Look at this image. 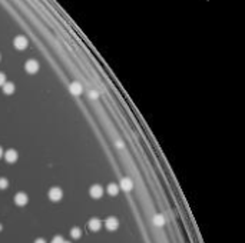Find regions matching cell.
Segmentation results:
<instances>
[{"label":"cell","instance_id":"cell-1","mask_svg":"<svg viewBox=\"0 0 245 243\" xmlns=\"http://www.w3.org/2000/svg\"><path fill=\"white\" fill-rule=\"evenodd\" d=\"M29 42H27V37L26 36H23V34H19V36H16L13 40V46L14 49H17V50H24L26 47H27Z\"/></svg>","mask_w":245,"mask_h":243},{"label":"cell","instance_id":"cell-2","mask_svg":"<svg viewBox=\"0 0 245 243\" xmlns=\"http://www.w3.org/2000/svg\"><path fill=\"white\" fill-rule=\"evenodd\" d=\"M24 70L27 72L29 75L38 73L39 72V63L34 60V59H30V60H27L26 63H24Z\"/></svg>","mask_w":245,"mask_h":243},{"label":"cell","instance_id":"cell-3","mask_svg":"<svg viewBox=\"0 0 245 243\" xmlns=\"http://www.w3.org/2000/svg\"><path fill=\"white\" fill-rule=\"evenodd\" d=\"M63 197V192H62V189H59V187H52L50 190H49V199L53 202H59Z\"/></svg>","mask_w":245,"mask_h":243},{"label":"cell","instance_id":"cell-4","mask_svg":"<svg viewBox=\"0 0 245 243\" xmlns=\"http://www.w3.org/2000/svg\"><path fill=\"white\" fill-rule=\"evenodd\" d=\"M105 226H106V229L108 230L113 232V230H116L119 227V222H118L116 217H108L106 222H105Z\"/></svg>","mask_w":245,"mask_h":243},{"label":"cell","instance_id":"cell-5","mask_svg":"<svg viewBox=\"0 0 245 243\" xmlns=\"http://www.w3.org/2000/svg\"><path fill=\"white\" fill-rule=\"evenodd\" d=\"M90 196L93 197V199H100L102 197V195H103V189L99 186V185H93V186L90 187Z\"/></svg>","mask_w":245,"mask_h":243},{"label":"cell","instance_id":"cell-6","mask_svg":"<svg viewBox=\"0 0 245 243\" xmlns=\"http://www.w3.org/2000/svg\"><path fill=\"white\" fill-rule=\"evenodd\" d=\"M27 195L26 193H23V192H20V193H17L16 196H14V203L17 206H24L26 203H27Z\"/></svg>","mask_w":245,"mask_h":243},{"label":"cell","instance_id":"cell-7","mask_svg":"<svg viewBox=\"0 0 245 243\" xmlns=\"http://www.w3.org/2000/svg\"><path fill=\"white\" fill-rule=\"evenodd\" d=\"M17 157H19V154H17V152L14 149H9L5 153V159L7 160L9 163H14V162L17 160Z\"/></svg>","mask_w":245,"mask_h":243},{"label":"cell","instance_id":"cell-8","mask_svg":"<svg viewBox=\"0 0 245 243\" xmlns=\"http://www.w3.org/2000/svg\"><path fill=\"white\" fill-rule=\"evenodd\" d=\"M69 90H70V93L75 94V96H79V94L83 92V89H82V84H80L79 82H73V83H70V86H69Z\"/></svg>","mask_w":245,"mask_h":243},{"label":"cell","instance_id":"cell-9","mask_svg":"<svg viewBox=\"0 0 245 243\" xmlns=\"http://www.w3.org/2000/svg\"><path fill=\"white\" fill-rule=\"evenodd\" d=\"M100 226H102V223H100V220L98 217H93V219L89 220V229L92 232H98L100 229Z\"/></svg>","mask_w":245,"mask_h":243},{"label":"cell","instance_id":"cell-10","mask_svg":"<svg viewBox=\"0 0 245 243\" xmlns=\"http://www.w3.org/2000/svg\"><path fill=\"white\" fill-rule=\"evenodd\" d=\"M121 187H122L123 190H131L133 187V182L131 180V178H123L122 180H121Z\"/></svg>","mask_w":245,"mask_h":243},{"label":"cell","instance_id":"cell-11","mask_svg":"<svg viewBox=\"0 0 245 243\" xmlns=\"http://www.w3.org/2000/svg\"><path fill=\"white\" fill-rule=\"evenodd\" d=\"M106 192H108V195H110V196H116L119 193V186L116 183H110V185H108V187H106Z\"/></svg>","mask_w":245,"mask_h":243},{"label":"cell","instance_id":"cell-12","mask_svg":"<svg viewBox=\"0 0 245 243\" xmlns=\"http://www.w3.org/2000/svg\"><path fill=\"white\" fill-rule=\"evenodd\" d=\"M13 92H14V84L12 83V82H6V83L3 84V93L12 94Z\"/></svg>","mask_w":245,"mask_h":243},{"label":"cell","instance_id":"cell-13","mask_svg":"<svg viewBox=\"0 0 245 243\" xmlns=\"http://www.w3.org/2000/svg\"><path fill=\"white\" fill-rule=\"evenodd\" d=\"M164 223H165V219H164V216L162 215H156L155 217H153V224H156V226H162Z\"/></svg>","mask_w":245,"mask_h":243},{"label":"cell","instance_id":"cell-14","mask_svg":"<svg viewBox=\"0 0 245 243\" xmlns=\"http://www.w3.org/2000/svg\"><path fill=\"white\" fill-rule=\"evenodd\" d=\"M80 234H82V230H80L79 227H72V230H70V236H72V238H73V239H79Z\"/></svg>","mask_w":245,"mask_h":243},{"label":"cell","instance_id":"cell-15","mask_svg":"<svg viewBox=\"0 0 245 243\" xmlns=\"http://www.w3.org/2000/svg\"><path fill=\"white\" fill-rule=\"evenodd\" d=\"M9 186V180L5 178H0V189H7Z\"/></svg>","mask_w":245,"mask_h":243},{"label":"cell","instance_id":"cell-16","mask_svg":"<svg viewBox=\"0 0 245 243\" xmlns=\"http://www.w3.org/2000/svg\"><path fill=\"white\" fill-rule=\"evenodd\" d=\"M5 83H6V75L0 72V86H3Z\"/></svg>","mask_w":245,"mask_h":243},{"label":"cell","instance_id":"cell-17","mask_svg":"<svg viewBox=\"0 0 245 243\" xmlns=\"http://www.w3.org/2000/svg\"><path fill=\"white\" fill-rule=\"evenodd\" d=\"M52 243H63V239H62L60 236H56V238L52 240Z\"/></svg>","mask_w":245,"mask_h":243},{"label":"cell","instance_id":"cell-18","mask_svg":"<svg viewBox=\"0 0 245 243\" xmlns=\"http://www.w3.org/2000/svg\"><path fill=\"white\" fill-rule=\"evenodd\" d=\"M90 97H98V93H96V92H93V90H92V92H90Z\"/></svg>","mask_w":245,"mask_h":243},{"label":"cell","instance_id":"cell-19","mask_svg":"<svg viewBox=\"0 0 245 243\" xmlns=\"http://www.w3.org/2000/svg\"><path fill=\"white\" fill-rule=\"evenodd\" d=\"M34 243H45V240H43V239H38Z\"/></svg>","mask_w":245,"mask_h":243},{"label":"cell","instance_id":"cell-20","mask_svg":"<svg viewBox=\"0 0 245 243\" xmlns=\"http://www.w3.org/2000/svg\"><path fill=\"white\" fill-rule=\"evenodd\" d=\"M2 156H3V149L0 147V157H2Z\"/></svg>","mask_w":245,"mask_h":243},{"label":"cell","instance_id":"cell-21","mask_svg":"<svg viewBox=\"0 0 245 243\" xmlns=\"http://www.w3.org/2000/svg\"><path fill=\"white\" fill-rule=\"evenodd\" d=\"M63 243H70V242H65V240H63Z\"/></svg>","mask_w":245,"mask_h":243},{"label":"cell","instance_id":"cell-22","mask_svg":"<svg viewBox=\"0 0 245 243\" xmlns=\"http://www.w3.org/2000/svg\"><path fill=\"white\" fill-rule=\"evenodd\" d=\"M0 59H2V57H0Z\"/></svg>","mask_w":245,"mask_h":243}]
</instances>
